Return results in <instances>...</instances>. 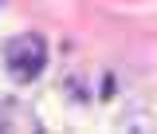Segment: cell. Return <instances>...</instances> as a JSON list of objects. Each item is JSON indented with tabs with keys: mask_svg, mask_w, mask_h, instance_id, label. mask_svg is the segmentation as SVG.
<instances>
[{
	"mask_svg": "<svg viewBox=\"0 0 157 134\" xmlns=\"http://www.w3.org/2000/svg\"><path fill=\"white\" fill-rule=\"evenodd\" d=\"M43 63H47V43H43L39 36L28 32V36H16L12 43H8V71H12L16 79H24V83L36 79L39 71H43Z\"/></svg>",
	"mask_w": 157,
	"mask_h": 134,
	"instance_id": "obj_1",
	"label": "cell"
}]
</instances>
